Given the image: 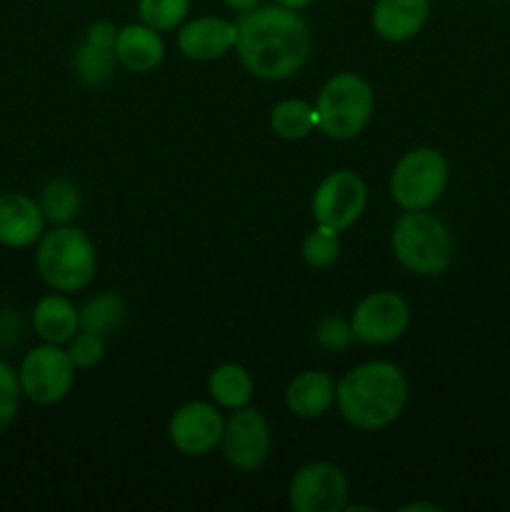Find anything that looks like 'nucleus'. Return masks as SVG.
I'll use <instances>...</instances> for the list:
<instances>
[{"mask_svg":"<svg viewBox=\"0 0 510 512\" xmlns=\"http://www.w3.org/2000/svg\"><path fill=\"white\" fill-rule=\"evenodd\" d=\"M450 163L438 148H413L395 163L390 198L403 210H428L448 188Z\"/></svg>","mask_w":510,"mask_h":512,"instance_id":"nucleus-6","label":"nucleus"},{"mask_svg":"<svg viewBox=\"0 0 510 512\" xmlns=\"http://www.w3.org/2000/svg\"><path fill=\"white\" fill-rule=\"evenodd\" d=\"M68 355L78 370H90L103 363L105 358V338L90 330H78L68 340Z\"/></svg>","mask_w":510,"mask_h":512,"instance_id":"nucleus-27","label":"nucleus"},{"mask_svg":"<svg viewBox=\"0 0 510 512\" xmlns=\"http://www.w3.org/2000/svg\"><path fill=\"white\" fill-rule=\"evenodd\" d=\"M335 385L325 370H305L288 383L285 405L295 418L315 420L335 405Z\"/></svg>","mask_w":510,"mask_h":512,"instance_id":"nucleus-17","label":"nucleus"},{"mask_svg":"<svg viewBox=\"0 0 510 512\" xmlns=\"http://www.w3.org/2000/svg\"><path fill=\"white\" fill-rule=\"evenodd\" d=\"M353 330H350V320L343 318H323L315 328V343L325 350H345L353 343Z\"/></svg>","mask_w":510,"mask_h":512,"instance_id":"nucleus-28","label":"nucleus"},{"mask_svg":"<svg viewBox=\"0 0 510 512\" xmlns=\"http://www.w3.org/2000/svg\"><path fill=\"white\" fill-rule=\"evenodd\" d=\"M415 510H428V512H440L443 508H438V505H425V503H410V505H403L400 512H415Z\"/></svg>","mask_w":510,"mask_h":512,"instance_id":"nucleus-32","label":"nucleus"},{"mask_svg":"<svg viewBox=\"0 0 510 512\" xmlns=\"http://www.w3.org/2000/svg\"><path fill=\"white\" fill-rule=\"evenodd\" d=\"M255 383L248 370L238 363H223L210 373L208 393L218 408L238 410L245 408L253 398Z\"/></svg>","mask_w":510,"mask_h":512,"instance_id":"nucleus-19","label":"nucleus"},{"mask_svg":"<svg viewBox=\"0 0 510 512\" xmlns=\"http://www.w3.org/2000/svg\"><path fill=\"white\" fill-rule=\"evenodd\" d=\"M188 13L190 0H138L140 20L158 30V33L180 28Z\"/></svg>","mask_w":510,"mask_h":512,"instance_id":"nucleus-25","label":"nucleus"},{"mask_svg":"<svg viewBox=\"0 0 510 512\" xmlns=\"http://www.w3.org/2000/svg\"><path fill=\"white\" fill-rule=\"evenodd\" d=\"M38 200L25 193H0V245L10 250L33 248L45 233Z\"/></svg>","mask_w":510,"mask_h":512,"instance_id":"nucleus-14","label":"nucleus"},{"mask_svg":"<svg viewBox=\"0 0 510 512\" xmlns=\"http://www.w3.org/2000/svg\"><path fill=\"white\" fill-rule=\"evenodd\" d=\"M375 95L358 73H335L315 100V128L330 140H353L373 118Z\"/></svg>","mask_w":510,"mask_h":512,"instance_id":"nucleus-5","label":"nucleus"},{"mask_svg":"<svg viewBox=\"0 0 510 512\" xmlns=\"http://www.w3.org/2000/svg\"><path fill=\"white\" fill-rule=\"evenodd\" d=\"M263 0H223L225 8L235 10V13H245V10H253L255 5H260Z\"/></svg>","mask_w":510,"mask_h":512,"instance_id":"nucleus-30","label":"nucleus"},{"mask_svg":"<svg viewBox=\"0 0 510 512\" xmlns=\"http://www.w3.org/2000/svg\"><path fill=\"white\" fill-rule=\"evenodd\" d=\"M98 268V253L88 233L75 225H53L35 243V270L50 290L78 293L88 288Z\"/></svg>","mask_w":510,"mask_h":512,"instance_id":"nucleus-3","label":"nucleus"},{"mask_svg":"<svg viewBox=\"0 0 510 512\" xmlns=\"http://www.w3.org/2000/svg\"><path fill=\"white\" fill-rule=\"evenodd\" d=\"M118 30L120 28H115L110 20H95V23H90L85 40H90V43L98 45V48L113 50L115 48V38H118Z\"/></svg>","mask_w":510,"mask_h":512,"instance_id":"nucleus-29","label":"nucleus"},{"mask_svg":"<svg viewBox=\"0 0 510 512\" xmlns=\"http://www.w3.org/2000/svg\"><path fill=\"white\" fill-rule=\"evenodd\" d=\"M368 205V188L355 170H333L315 188L310 210L318 225L333 230H348L363 215Z\"/></svg>","mask_w":510,"mask_h":512,"instance_id":"nucleus-9","label":"nucleus"},{"mask_svg":"<svg viewBox=\"0 0 510 512\" xmlns=\"http://www.w3.org/2000/svg\"><path fill=\"white\" fill-rule=\"evenodd\" d=\"M33 330L43 343L53 345H65L75 333L80 330V318L78 308L73 305V300L65 293H53L43 295V298L35 303L33 315Z\"/></svg>","mask_w":510,"mask_h":512,"instance_id":"nucleus-18","label":"nucleus"},{"mask_svg":"<svg viewBox=\"0 0 510 512\" xmlns=\"http://www.w3.org/2000/svg\"><path fill=\"white\" fill-rule=\"evenodd\" d=\"M225 420L218 405L208 400H190L180 405L168 420V438L178 453L188 458L213 453L223 438Z\"/></svg>","mask_w":510,"mask_h":512,"instance_id":"nucleus-12","label":"nucleus"},{"mask_svg":"<svg viewBox=\"0 0 510 512\" xmlns=\"http://www.w3.org/2000/svg\"><path fill=\"white\" fill-rule=\"evenodd\" d=\"M410 325V305L393 290L370 293L350 313L353 338L363 345H390L403 338Z\"/></svg>","mask_w":510,"mask_h":512,"instance_id":"nucleus-11","label":"nucleus"},{"mask_svg":"<svg viewBox=\"0 0 510 512\" xmlns=\"http://www.w3.org/2000/svg\"><path fill=\"white\" fill-rule=\"evenodd\" d=\"M238 28L233 20H225L220 15H198L180 25L178 30V50L183 58L195 63H210L235 48Z\"/></svg>","mask_w":510,"mask_h":512,"instance_id":"nucleus-13","label":"nucleus"},{"mask_svg":"<svg viewBox=\"0 0 510 512\" xmlns=\"http://www.w3.org/2000/svg\"><path fill=\"white\" fill-rule=\"evenodd\" d=\"M80 330H90L103 338L118 333L125 323V303L118 293L105 290V293L93 295L78 308Z\"/></svg>","mask_w":510,"mask_h":512,"instance_id":"nucleus-20","label":"nucleus"},{"mask_svg":"<svg viewBox=\"0 0 510 512\" xmlns=\"http://www.w3.org/2000/svg\"><path fill=\"white\" fill-rule=\"evenodd\" d=\"M408 403V380L388 360H368L350 368L335 385V405L345 423L375 433L400 418Z\"/></svg>","mask_w":510,"mask_h":512,"instance_id":"nucleus-2","label":"nucleus"},{"mask_svg":"<svg viewBox=\"0 0 510 512\" xmlns=\"http://www.w3.org/2000/svg\"><path fill=\"white\" fill-rule=\"evenodd\" d=\"M340 258V238L338 230L328 225H318L305 235L303 240V260L313 270H328L338 263Z\"/></svg>","mask_w":510,"mask_h":512,"instance_id":"nucleus-24","label":"nucleus"},{"mask_svg":"<svg viewBox=\"0 0 510 512\" xmlns=\"http://www.w3.org/2000/svg\"><path fill=\"white\" fill-rule=\"evenodd\" d=\"M278 5H283V8H290V10H303L308 8V5H313L315 0H275Z\"/></svg>","mask_w":510,"mask_h":512,"instance_id":"nucleus-31","label":"nucleus"},{"mask_svg":"<svg viewBox=\"0 0 510 512\" xmlns=\"http://www.w3.org/2000/svg\"><path fill=\"white\" fill-rule=\"evenodd\" d=\"M20 400H23V390H20L18 370L0 360V435L8 433L10 425L18 418Z\"/></svg>","mask_w":510,"mask_h":512,"instance_id":"nucleus-26","label":"nucleus"},{"mask_svg":"<svg viewBox=\"0 0 510 512\" xmlns=\"http://www.w3.org/2000/svg\"><path fill=\"white\" fill-rule=\"evenodd\" d=\"M38 205L43 210L45 220L53 225H68L73 223L75 215L80 213V190L73 180L68 178H50L48 183L40 188Z\"/></svg>","mask_w":510,"mask_h":512,"instance_id":"nucleus-21","label":"nucleus"},{"mask_svg":"<svg viewBox=\"0 0 510 512\" xmlns=\"http://www.w3.org/2000/svg\"><path fill=\"white\" fill-rule=\"evenodd\" d=\"M235 50L250 75L260 80H288L305 68L313 50V33L300 10L283 5H255L238 13Z\"/></svg>","mask_w":510,"mask_h":512,"instance_id":"nucleus-1","label":"nucleus"},{"mask_svg":"<svg viewBox=\"0 0 510 512\" xmlns=\"http://www.w3.org/2000/svg\"><path fill=\"white\" fill-rule=\"evenodd\" d=\"M315 105L305 100H280L270 110V130L283 140H303L315 130Z\"/></svg>","mask_w":510,"mask_h":512,"instance_id":"nucleus-22","label":"nucleus"},{"mask_svg":"<svg viewBox=\"0 0 510 512\" xmlns=\"http://www.w3.org/2000/svg\"><path fill=\"white\" fill-rule=\"evenodd\" d=\"M75 365L63 345L43 343L28 350L18 368L23 398L35 405H55L68 398L75 383Z\"/></svg>","mask_w":510,"mask_h":512,"instance_id":"nucleus-7","label":"nucleus"},{"mask_svg":"<svg viewBox=\"0 0 510 512\" xmlns=\"http://www.w3.org/2000/svg\"><path fill=\"white\" fill-rule=\"evenodd\" d=\"M113 53L128 73H153L163 63L165 43L158 30L140 20V23H128L118 30Z\"/></svg>","mask_w":510,"mask_h":512,"instance_id":"nucleus-16","label":"nucleus"},{"mask_svg":"<svg viewBox=\"0 0 510 512\" xmlns=\"http://www.w3.org/2000/svg\"><path fill=\"white\" fill-rule=\"evenodd\" d=\"M348 495V478L328 460L303 465L288 485V505L295 512H340L348 505Z\"/></svg>","mask_w":510,"mask_h":512,"instance_id":"nucleus-10","label":"nucleus"},{"mask_svg":"<svg viewBox=\"0 0 510 512\" xmlns=\"http://www.w3.org/2000/svg\"><path fill=\"white\" fill-rule=\"evenodd\" d=\"M115 63L118 60H115L113 50L98 48L90 40H83L73 50V73L88 88H100L103 83H108Z\"/></svg>","mask_w":510,"mask_h":512,"instance_id":"nucleus-23","label":"nucleus"},{"mask_svg":"<svg viewBox=\"0 0 510 512\" xmlns=\"http://www.w3.org/2000/svg\"><path fill=\"white\" fill-rule=\"evenodd\" d=\"M430 0H375L370 25L385 43H405L425 28Z\"/></svg>","mask_w":510,"mask_h":512,"instance_id":"nucleus-15","label":"nucleus"},{"mask_svg":"<svg viewBox=\"0 0 510 512\" xmlns=\"http://www.w3.org/2000/svg\"><path fill=\"white\" fill-rule=\"evenodd\" d=\"M270 448H273V435L260 410L248 408V405L230 410L223 438H220V450L230 468L238 473H255L270 458Z\"/></svg>","mask_w":510,"mask_h":512,"instance_id":"nucleus-8","label":"nucleus"},{"mask_svg":"<svg viewBox=\"0 0 510 512\" xmlns=\"http://www.w3.org/2000/svg\"><path fill=\"white\" fill-rule=\"evenodd\" d=\"M390 250L413 275L435 278L453 265L455 240L440 218L425 210H405L390 230Z\"/></svg>","mask_w":510,"mask_h":512,"instance_id":"nucleus-4","label":"nucleus"}]
</instances>
